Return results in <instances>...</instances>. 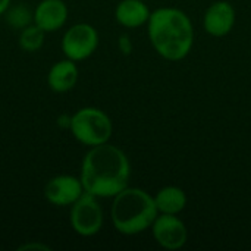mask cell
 Instances as JSON below:
<instances>
[{
	"mask_svg": "<svg viewBox=\"0 0 251 251\" xmlns=\"http://www.w3.org/2000/svg\"><path fill=\"white\" fill-rule=\"evenodd\" d=\"M97 46L99 32L87 22H79L69 26L62 37V51L65 57L74 62H81L93 56Z\"/></svg>",
	"mask_w": 251,
	"mask_h": 251,
	"instance_id": "cell-6",
	"label": "cell"
},
{
	"mask_svg": "<svg viewBox=\"0 0 251 251\" xmlns=\"http://www.w3.org/2000/svg\"><path fill=\"white\" fill-rule=\"evenodd\" d=\"M129 178L128 156L110 143L90 147L82 159L79 179L84 191L99 199H113L128 187Z\"/></svg>",
	"mask_w": 251,
	"mask_h": 251,
	"instance_id": "cell-1",
	"label": "cell"
},
{
	"mask_svg": "<svg viewBox=\"0 0 251 251\" xmlns=\"http://www.w3.org/2000/svg\"><path fill=\"white\" fill-rule=\"evenodd\" d=\"M46 34L47 32H44L38 25L31 24L26 28H24V29L19 31L18 44H19V47L24 51H28V53L38 51L43 47V44H44Z\"/></svg>",
	"mask_w": 251,
	"mask_h": 251,
	"instance_id": "cell-14",
	"label": "cell"
},
{
	"mask_svg": "<svg viewBox=\"0 0 251 251\" xmlns=\"http://www.w3.org/2000/svg\"><path fill=\"white\" fill-rule=\"evenodd\" d=\"M12 0H0V15H4V12L9 9Z\"/></svg>",
	"mask_w": 251,
	"mask_h": 251,
	"instance_id": "cell-18",
	"label": "cell"
},
{
	"mask_svg": "<svg viewBox=\"0 0 251 251\" xmlns=\"http://www.w3.org/2000/svg\"><path fill=\"white\" fill-rule=\"evenodd\" d=\"M235 19L237 13L234 6L226 0H216L204 12L203 28L209 35L221 38L232 31Z\"/></svg>",
	"mask_w": 251,
	"mask_h": 251,
	"instance_id": "cell-9",
	"label": "cell"
},
{
	"mask_svg": "<svg viewBox=\"0 0 251 251\" xmlns=\"http://www.w3.org/2000/svg\"><path fill=\"white\" fill-rule=\"evenodd\" d=\"M71 226L81 237H93L100 232L104 222V213L99 197L84 193L71 206Z\"/></svg>",
	"mask_w": 251,
	"mask_h": 251,
	"instance_id": "cell-5",
	"label": "cell"
},
{
	"mask_svg": "<svg viewBox=\"0 0 251 251\" xmlns=\"http://www.w3.org/2000/svg\"><path fill=\"white\" fill-rule=\"evenodd\" d=\"M157 215L154 197L143 188L128 185L113 197L110 219L122 235H138L150 229Z\"/></svg>",
	"mask_w": 251,
	"mask_h": 251,
	"instance_id": "cell-3",
	"label": "cell"
},
{
	"mask_svg": "<svg viewBox=\"0 0 251 251\" xmlns=\"http://www.w3.org/2000/svg\"><path fill=\"white\" fill-rule=\"evenodd\" d=\"M69 129L78 143L94 147L109 143L113 134V124L109 115L101 109L82 107L71 116Z\"/></svg>",
	"mask_w": 251,
	"mask_h": 251,
	"instance_id": "cell-4",
	"label": "cell"
},
{
	"mask_svg": "<svg viewBox=\"0 0 251 251\" xmlns=\"http://www.w3.org/2000/svg\"><path fill=\"white\" fill-rule=\"evenodd\" d=\"M153 197L157 212L165 215H179L184 212L188 203L185 191L176 185H166L160 188Z\"/></svg>",
	"mask_w": 251,
	"mask_h": 251,
	"instance_id": "cell-13",
	"label": "cell"
},
{
	"mask_svg": "<svg viewBox=\"0 0 251 251\" xmlns=\"http://www.w3.org/2000/svg\"><path fill=\"white\" fill-rule=\"evenodd\" d=\"M84 187L79 178L72 175H57L47 181L44 187V197L49 203L57 207L72 206L82 194Z\"/></svg>",
	"mask_w": 251,
	"mask_h": 251,
	"instance_id": "cell-8",
	"label": "cell"
},
{
	"mask_svg": "<svg viewBox=\"0 0 251 251\" xmlns=\"http://www.w3.org/2000/svg\"><path fill=\"white\" fill-rule=\"evenodd\" d=\"M149 40L156 53L169 60L185 59L194 44V28L190 16L178 7H159L147 21Z\"/></svg>",
	"mask_w": 251,
	"mask_h": 251,
	"instance_id": "cell-2",
	"label": "cell"
},
{
	"mask_svg": "<svg viewBox=\"0 0 251 251\" xmlns=\"http://www.w3.org/2000/svg\"><path fill=\"white\" fill-rule=\"evenodd\" d=\"M18 250L26 251V250H38V251H50L51 249L46 244H41V243H26V244H22Z\"/></svg>",
	"mask_w": 251,
	"mask_h": 251,
	"instance_id": "cell-17",
	"label": "cell"
},
{
	"mask_svg": "<svg viewBox=\"0 0 251 251\" xmlns=\"http://www.w3.org/2000/svg\"><path fill=\"white\" fill-rule=\"evenodd\" d=\"M69 16V9L63 0H41L34 9V24L44 32L60 29Z\"/></svg>",
	"mask_w": 251,
	"mask_h": 251,
	"instance_id": "cell-10",
	"label": "cell"
},
{
	"mask_svg": "<svg viewBox=\"0 0 251 251\" xmlns=\"http://www.w3.org/2000/svg\"><path fill=\"white\" fill-rule=\"evenodd\" d=\"M6 15V22L15 28V29H24L28 25L34 24V12L29 10L28 6L25 4H15L9 6V9L4 12Z\"/></svg>",
	"mask_w": 251,
	"mask_h": 251,
	"instance_id": "cell-15",
	"label": "cell"
},
{
	"mask_svg": "<svg viewBox=\"0 0 251 251\" xmlns=\"http://www.w3.org/2000/svg\"><path fill=\"white\" fill-rule=\"evenodd\" d=\"M150 9L143 0H121L115 9V19L124 28H140L147 24Z\"/></svg>",
	"mask_w": 251,
	"mask_h": 251,
	"instance_id": "cell-12",
	"label": "cell"
},
{
	"mask_svg": "<svg viewBox=\"0 0 251 251\" xmlns=\"http://www.w3.org/2000/svg\"><path fill=\"white\" fill-rule=\"evenodd\" d=\"M150 229L154 241L165 250H179L188 241V229L178 215L159 213Z\"/></svg>",
	"mask_w": 251,
	"mask_h": 251,
	"instance_id": "cell-7",
	"label": "cell"
},
{
	"mask_svg": "<svg viewBox=\"0 0 251 251\" xmlns=\"http://www.w3.org/2000/svg\"><path fill=\"white\" fill-rule=\"evenodd\" d=\"M132 47H134V46H132V41H131V38H129L128 34L119 35V38H118V49H119V51H121L122 54L129 56L131 51H132Z\"/></svg>",
	"mask_w": 251,
	"mask_h": 251,
	"instance_id": "cell-16",
	"label": "cell"
},
{
	"mask_svg": "<svg viewBox=\"0 0 251 251\" xmlns=\"http://www.w3.org/2000/svg\"><path fill=\"white\" fill-rule=\"evenodd\" d=\"M78 76L79 71L76 62L65 57L63 60L56 62L50 68L47 74V84L54 93H68L76 85Z\"/></svg>",
	"mask_w": 251,
	"mask_h": 251,
	"instance_id": "cell-11",
	"label": "cell"
}]
</instances>
